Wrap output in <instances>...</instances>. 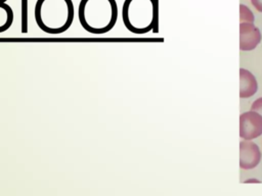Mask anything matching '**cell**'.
<instances>
[{
    "label": "cell",
    "instance_id": "obj_1",
    "mask_svg": "<svg viewBox=\"0 0 262 196\" xmlns=\"http://www.w3.org/2000/svg\"><path fill=\"white\" fill-rule=\"evenodd\" d=\"M79 20L84 30L91 34H104L111 31L118 18L115 0H81Z\"/></svg>",
    "mask_w": 262,
    "mask_h": 196
},
{
    "label": "cell",
    "instance_id": "obj_2",
    "mask_svg": "<svg viewBox=\"0 0 262 196\" xmlns=\"http://www.w3.org/2000/svg\"><path fill=\"white\" fill-rule=\"evenodd\" d=\"M35 19L45 33H63L74 20L73 2L72 0H37Z\"/></svg>",
    "mask_w": 262,
    "mask_h": 196
},
{
    "label": "cell",
    "instance_id": "obj_3",
    "mask_svg": "<svg viewBox=\"0 0 262 196\" xmlns=\"http://www.w3.org/2000/svg\"><path fill=\"white\" fill-rule=\"evenodd\" d=\"M262 135V115L250 110L239 116V136L245 140H252Z\"/></svg>",
    "mask_w": 262,
    "mask_h": 196
},
{
    "label": "cell",
    "instance_id": "obj_4",
    "mask_svg": "<svg viewBox=\"0 0 262 196\" xmlns=\"http://www.w3.org/2000/svg\"><path fill=\"white\" fill-rule=\"evenodd\" d=\"M261 160V152L257 144L251 140L239 143V166L244 169H252Z\"/></svg>",
    "mask_w": 262,
    "mask_h": 196
},
{
    "label": "cell",
    "instance_id": "obj_5",
    "mask_svg": "<svg viewBox=\"0 0 262 196\" xmlns=\"http://www.w3.org/2000/svg\"><path fill=\"white\" fill-rule=\"evenodd\" d=\"M261 41L260 30L254 22H239V48L243 51H251Z\"/></svg>",
    "mask_w": 262,
    "mask_h": 196
},
{
    "label": "cell",
    "instance_id": "obj_6",
    "mask_svg": "<svg viewBox=\"0 0 262 196\" xmlns=\"http://www.w3.org/2000/svg\"><path fill=\"white\" fill-rule=\"evenodd\" d=\"M258 90L256 78L251 71L245 68L239 69V96L241 98H249Z\"/></svg>",
    "mask_w": 262,
    "mask_h": 196
},
{
    "label": "cell",
    "instance_id": "obj_7",
    "mask_svg": "<svg viewBox=\"0 0 262 196\" xmlns=\"http://www.w3.org/2000/svg\"><path fill=\"white\" fill-rule=\"evenodd\" d=\"M255 17L250 8L244 4L239 5V22H254Z\"/></svg>",
    "mask_w": 262,
    "mask_h": 196
},
{
    "label": "cell",
    "instance_id": "obj_8",
    "mask_svg": "<svg viewBox=\"0 0 262 196\" xmlns=\"http://www.w3.org/2000/svg\"><path fill=\"white\" fill-rule=\"evenodd\" d=\"M21 33H28V13H27V0H23V11H21Z\"/></svg>",
    "mask_w": 262,
    "mask_h": 196
},
{
    "label": "cell",
    "instance_id": "obj_9",
    "mask_svg": "<svg viewBox=\"0 0 262 196\" xmlns=\"http://www.w3.org/2000/svg\"><path fill=\"white\" fill-rule=\"evenodd\" d=\"M251 110L258 112L259 114L262 115V97L258 98L257 100H255L251 106Z\"/></svg>",
    "mask_w": 262,
    "mask_h": 196
},
{
    "label": "cell",
    "instance_id": "obj_10",
    "mask_svg": "<svg viewBox=\"0 0 262 196\" xmlns=\"http://www.w3.org/2000/svg\"><path fill=\"white\" fill-rule=\"evenodd\" d=\"M252 5L260 12H262V0H251Z\"/></svg>",
    "mask_w": 262,
    "mask_h": 196
},
{
    "label": "cell",
    "instance_id": "obj_11",
    "mask_svg": "<svg viewBox=\"0 0 262 196\" xmlns=\"http://www.w3.org/2000/svg\"><path fill=\"white\" fill-rule=\"evenodd\" d=\"M253 182H255V183H259V181L258 180H253V179H250V180H248V181H246L245 183H253Z\"/></svg>",
    "mask_w": 262,
    "mask_h": 196
}]
</instances>
